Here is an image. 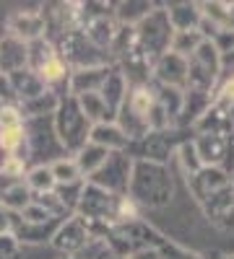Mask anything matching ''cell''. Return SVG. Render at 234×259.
<instances>
[{
    "label": "cell",
    "mask_w": 234,
    "mask_h": 259,
    "mask_svg": "<svg viewBox=\"0 0 234 259\" xmlns=\"http://www.w3.org/2000/svg\"><path fill=\"white\" fill-rule=\"evenodd\" d=\"M221 259H234V254H226V256H221Z\"/></svg>",
    "instance_id": "681fc988"
},
{
    "label": "cell",
    "mask_w": 234,
    "mask_h": 259,
    "mask_svg": "<svg viewBox=\"0 0 234 259\" xmlns=\"http://www.w3.org/2000/svg\"><path fill=\"white\" fill-rule=\"evenodd\" d=\"M117 197L120 194H110L94 184L86 182L81 192V200H78V207H76V215L81 221H94V223H104L115 228V205H117Z\"/></svg>",
    "instance_id": "9c48e42d"
},
{
    "label": "cell",
    "mask_w": 234,
    "mask_h": 259,
    "mask_svg": "<svg viewBox=\"0 0 234 259\" xmlns=\"http://www.w3.org/2000/svg\"><path fill=\"white\" fill-rule=\"evenodd\" d=\"M50 171H52V177H55V184H71V182H81V171L73 161V156H62L52 163H47Z\"/></svg>",
    "instance_id": "836d02e7"
},
{
    "label": "cell",
    "mask_w": 234,
    "mask_h": 259,
    "mask_svg": "<svg viewBox=\"0 0 234 259\" xmlns=\"http://www.w3.org/2000/svg\"><path fill=\"white\" fill-rule=\"evenodd\" d=\"M193 133H214V135H231L234 133V124H231V114L226 106L221 104H214L203 112V117L195 122Z\"/></svg>",
    "instance_id": "d6986e66"
},
{
    "label": "cell",
    "mask_w": 234,
    "mask_h": 259,
    "mask_svg": "<svg viewBox=\"0 0 234 259\" xmlns=\"http://www.w3.org/2000/svg\"><path fill=\"white\" fill-rule=\"evenodd\" d=\"M24 184L29 187V192L34 194H47V192H55V177H52V171L50 166H29L26 168V174H24Z\"/></svg>",
    "instance_id": "f546056e"
},
{
    "label": "cell",
    "mask_w": 234,
    "mask_h": 259,
    "mask_svg": "<svg viewBox=\"0 0 234 259\" xmlns=\"http://www.w3.org/2000/svg\"><path fill=\"white\" fill-rule=\"evenodd\" d=\"M161 254H164V259H206V256H200V254H195V251H187V249H182V246L172 244L169 239L164 241Z\"/></svg>",
    "instance_id": "ab89813d"
},
{
    "label": "cell",
    "mask_w": 234,
    "mask_h": 259,
    "mask_svg": "<svg viewBox=\"0 0 234 259\" xmlns=\"http://www.w3.org/2000/svg\"><path fill=\"white\" fill-rule=\"evenodd\" d=\"M211 106V94L195 91V89H185L182 91V112L177 119V130H190L193 133L195 122L203 117V112Z\"/></svg>",
    "instance_id": "e0dca14e"
},
{
    "label": "cell",
    "mask_w": 234,
    "mask_h": 259,
    "mask_svg": "<svg viewBox=\"0 0 234 259\" xmlns=\"http://www.w3.org/2000/svg\"><path fill=\"white\" fill-rule=\"evenodd\" d=\"M78 259H122V256H117L107 244L104 241H99V239H91L89 244H86V249H83L81 254H76Z\"/></svg>",
    "instance_id": "8d00e7d4"
},
{
    "label": "cell",
    "mask_w": 234,
    "mask_h": 259,
    "mask_svg": "<svg viewBox=\"0 0 234 259\" xmlns=\"http://www.w3.org/2000/svg\"><path fill=\"white\" fill-rule=\"evenodd\" d=\"M83 187H86V179L71 182V184H57V187H55V197L60 200V205L65 207L68 215H76V207H78V200H81Z\"/></svg>",
    "instance_id": "e575fe53"
},
{
    "label": "cell",
    "mask_w": 234,
    "mask_h": 259,
    "mask_svg": "<svg viewBox=\"0 0 234 259\" xmlns=\"http://www.w3.org/2000/svg\"><path fill=\"white\" fill-rule=\"evenodd\" d=\"M18 218L24 221V223H47V221H55L52 215H50L45 207H42L39 202H34V200H31L24 210L18 212ZM57 221H60V218H57Z\"/></svg>",
    "instance_id": "74e56055"
},
{
    "label": "cell",
    "mask_w": 234,
    "mask_h": 259,
    "mask_svg": "<svg viewBox=\"0 0 234 259\" xmlns=\"http://www.w3.org/2000/svg\"><path fill=\"white\" fill-rule=\"evenodd\" d=\"M175 179L161 163L133 161V174L127 184V197L138 207H164L172 202Z\"/></svg>",
    "instance_id": "6da1fadb"
},
{
    "label": "cell",
    "mask_w": 234,
    "mask_h": 259,
    "mask_svg": "<svg viewBox=\"0 0 234 259\" xmlns=\"http://www.w3.org/2000/svg\"><path fill=\"white\" fill-rule=\"evenodd\" d=\"M115 65H96V68H81V70H71L65 94L68 96H86V94H99L104 80L110 78Z\"/></svg>",
    "instance_id": "5bb4252c"
},
{
    "label": "cell",
    "mask_w": 234,
    "mask_h": 259,
    "mask_svg": "<svg viewBox=\"0 0 234 259\" xmlns=\"http://www.w3.org/2000/svg\"><path fill=\"white\" fill-rule=\"evenodd\" d=\"M229 114H231V124H234V106H231V109H229Z\"/></svg>",
    "instance_id": "7dc6e473"
},
{
    "label": "cell",
    "mask_w": 234,
    "mask_h": 259,
    "mask_svg": "<svg viewBox=\"0 0 234 259\" xmlns=\"http://www.w3.org/2000/svg\"><path fill=\"white\" fill-rule=\"evenodd\" d=\"M57 104H60V94L57 91H45V94H39L24 104H18V109H21V117L26 119H39V117H52L55 109H57Z\"/></svg>",
    "instance_id": "cb8c5ba5"
},
{
    "label": "cell",
    "mask_w": 234,
    "mask_h": 259,
    "mask_svg": "<svg viewBox=\"0 0 234 259\" xmlns=\"http://www.w3.org/2000/svg\"><path fill=\"white\" fill-rule=\"evenodd\" d=\"M229 31H234V3L229 8Z\"/></svg>",
    "instance_id": "bcb514c9"
},
{
    "label": "cell",
    "mask_w": 234,
    "mask_h": 259,
    "mask_svg": "<svg viewBox=\"0 0 234 259\" xmlns=\"http://www.w3.org/2000/svg\"><path fill=\"white\" fill-rule=\"evenodd\" d=\"M0 101L3 104H18L16 96H13V89H11V80L3 73H0Z\"/></svg>",
    "instance_id": "7bdbcfd3"
},
{
    "label": "cell",
    "mask_w": 234,
    "mask_h": 259,
    "mask_svg": "<svg viewBox=\"0 0 234 259\" xmlns=\"http://www.w3.org/2000/svg\"><path fill=\"white\" fill-rule=\"evenodd\" d=\"M211 101L226 106V109L234 106V68L221 70V75H219V80L214 85V91H211Z\"/></svg>",
    "instance_id": "d6a6232c"
},
{
    "label": "cell",
    "mask_w": 234,
    "mask_h": 259,
    "mask_svg": "<svg viewBox=\"0 0 234 259\" xmlns=\"http://www.w3.org/2000/svg\"><path fill=\"white\" fill-rule=\"evenodd\" d=\"M180 130H164V133H148L146 138L136 140L127 145L125 153L130 156L133 161H148V163H161L166 166L169 158L175 156V150L182 140L187 138H177Z\"/></svg>",
    "instance_id": "52a82bcc"
},
{
    "label": "cell",
    "mask_w": 234,
    "mask_h": 259,
    "mask_svg": "<svg viewBox=\"0 0 234 259\" xmlns=\"http://www.w3.org/2000/svg\"><path fill=\"white\" fill-rule=\"evenodd\" d=\"M26 68L50 91H55V85H60V83L68 85V78H71V68L57 55V50L52 47L50 39H37L31 45H26Z\"/></svg>",
    "instance_id": "277c9868"
},
{
    "label": "cell",
    "mask_w": 234,
    "mask_h": 259,
    "mask_svg": "<svg viewBox=\"0 0 234 259\" xmlns=\"http://www.w3.org/2000/svg\"><path fill=\"white\" fill-rule=\"evenodd\" d=\"M130 174H133V158L127 153H110V158L102 163V168L94 171L86 182L110 194H127Z\"/></svg>",
    "instance_id": "ba28073f"
},
{
    "label": "cell",
    "mask_w": 234,
    "mask_h": 259,
    "mask_svg": "<svg viewBox=\"0 0 234 259\" xmlns=\"http://www.w3.org/2000/svg\"><path fill=\"white\" fill-rule=\"evenodd\" d=\"M52 41V47L57 50V55L65 60V65L71 70H81V68H96V65H110V55L94 47L91 41L83 36L81 29H71L65 34H60Z\"/></svg>",
    "instance_id": "5b68a950"
},
{
    "label": "cell",
    "mask_w": 234,
    "mask_h": 259,
    "mask_svg": "<svg viewBox=\"0 0 234 259\" xmlns=\"http://www.w3.org/2000/svg\"><path fill=\"white\" fill-rule=\"evenodd\" d=\"M47 26L39 11H13L6 18V36H13L24 45H31L37 39H45Z\"/></svg>",
    "instance_id": "8fae6325"
},
{
    "label": "cell",
    "mask_w": 234,
    "mask_h": 259,
    "mask_svg": "<svg viewBox=\"0 0 234 259\" xmlns=\"http://www.w3.org/2000/svg\"><path fill=\"white\" fill-rule=\"evenodd\" d=\"M52 130H55L57 143L65 150V156H76L78 150L89 143L91 122L83 117L76 96H68V94L60 96V104L52 114Z\"/></svg>",
    "instance_id": "7a4b0ae2"
},
{
    "label": "cell",
    "mask_w": 234,
    "mask_h": 259,
    "mask_svg": "<svg viewBox=\"0 0 234 259\" xmlns=\"http://www.w3.org/2000/svg\"><path fill=\"white\" fill-rule=\"evenodd\" d=\"M110 158V153L104 148H99V145H94V143H86L78 153L73 156V161H76V166H78V171H81V177L83 179H89L94 171H99L102 168V163Z\"/></svg>",
    "instance_id": "484cf974"
},
{
    "label": "cell",
    "mask_w": 234,
    "mask_h": 259,
    "mask_svg": "<svg viewBox=\"0 0 234 259\" xmlns=\"http://www.w3.org/2000/svg\"><path fill=\"white\" fill-rule=\"evenodd\" d=\"M21 244L13 236H0V259H18Z\"/></svg>",
    "instance_id": "60d3db41"
},
{
    "label": "cell",
    "mask_w": 234,
    "mask_h": 259,
    "mask_svg": "<svg viewBox=\"0 0 234 259\" xmlns=\"http://www.w3.org/2000/svg\"><path fill=\"white\" fill-rule=\"evenodd\" d=\"M16 215L18 212H11L0 205V236H13V223H16Z\"/></svg>",
    "instance_id": "b9f144b4"
},
{
    "label": "cell",
    "mask_w": 234,
    "mask_h": 259,
    "mask_svg": "<svg viewBox=\"0 0 234 259\" xmlns=\"http://www.w3.org/2000/svg\"><path fill=\"white\" fill-rule=\"evenodd\" d=\"M62 221H47V223H24L16 215V223H13V239L24 246V244H50L52 236L57 231Z\"/></svg>",
    "instance_id": "ac0fdd59"
},
{
    "label": "cell",
    "mask_w": 234,
    "mask_h": 259,
    "mask_svg": "<svg viewBox=\"0 0 234 259\" xmlns=\"http://www.w3.org/2000/svg\"><path fill=\"white\" fill-rule=\"evenodd\" d=\"M8 80H11V89H13V96H16L18 104H24V101H29V99H34V96H39V94L47 91V85L42 83L29 68L11 73Z\"/></svg>",
    "instance_id": "603a6c76"
},
{
    "label": "cell",
    "mask_w": 234,
    "mask_h": 259,
    "mask_svg": "<svg viewBox=\"0 0 234 259\" xmlns=\"http://www.w3.org/2000/svg\"><path fill=\"white\" fill-rule=\"evenodd\" d=\"M229 184H231L229 174H226L224 168H219V166H203L195 177L187 179V187H190V192H193V197H195L198 205H203L211 194L221 192Z\"/></svg>",
    "instance_id": "9a60e30c"
},
{
    "label": "cell",
    "mask_w": 234,
    "mask_h": 259,
    "mask_svg": "<svg viewBox=\"0 0 234 259\" xmlns=\"http://www.w3.org/2000/svg\"><path fill=\"white\" fill-rule=\"evenodd\" d=\"M156 6L154 3H115L112 6V18L115 24L122 26H136L141 18H146Z\"/></svg>",
    "instance_id": "f1b7e54d"
},
{
    "label": "cell",
    "mask_w": 234,
    "mask_h": 259,
    "mask_svg": "<svg viewBox=\"0 0 234 259\" xmlns=\"http://www.w3.org/2000/svg\"><path fill=\"white\" fill-rule=\"evenodd\" d=\"M151 80L159 85H169V89H187V60L175 55V52H166L161 55L154 65H151Z\"/></svg>",
    "instance_id": "7c38bea8"
},
{
    "label": "cell",
    "mask_w": 234,
    "mask_h": 259,
    "mask_svg": "<svg viewBox=\"0 0 234 259\" xmlns=\"http://www.w3.org/2000/svg\"><path fill=\"white\" fill-rule=\"evenodd\" d=\"M226 68H234V50L221 57V70H226Z\"/></svg>",
    "instance_id": "f6af8a7d"
},
{
    "label": "cell",
    "mask_w": 234,
    "mask_h": 259,
    "mask_svg": "<svg viewBox=\"0 0 234 259\" xmlns=\"http://www.w3.org/2000/svg\"><path fill=\"white\" fill-rule=\"evenodd\" d=\"M76 101H78V106H81L83 117H86V119L91 122V127H94V124H102V122H115V117L110 114L107 104H104V99H102L99 94L76 96Z\"/></svg>",
    "instance_id": "83f0119b"
},
{
    "label": "cell",
    "mask_w": 234,
    "mask_h": 259,
    "mask_svg": "<svg viewBox=\"0 0 234 259\" xmlns=\"http://www.w3.org/2000/svg\"><path fill=\"white\" fill-rule=\"evenodd\" d=\"M24 68H26V45L13 36H3L0 39V73L11 75Z\"/></svg>",
    "instance_id": "7402d4cb"
},
{
    "label": "cell",
    "mask_w": 234,
    "mask_h": 259,
    "mask_svg": "<svg viewBox=\"0 0 234 259\" xmlns=\"http://www.w3.org/2000/svg\"><path fill=\"white\" fill-rule=\"evenodd\" d=\"M203 215L214 223L219 231L234 233V187H224L221 192L211 194V197L200 205Z\"/></svg>",
    "instance_id": "4fadbf2b"
},
{
    "label": "cell",
    "mask_w": 234,
    "mask_h": 259,
    "mask_svg": "<svg viewBox=\"0 0 234 259\" xmlns=\"http://www.w3.org/2000/svg\"><path fill=\"white\" fill-rule=\"evenodd\" d=\"M221 75V55L208 39L200 41V47L187 57V89L211 94Z\"/></svg>",
    "instance_id": "8992f818"
},
{
    "label": "cell",
    "mask_w": 234,
    "mask_h": 259,
    "mask_svg": "<svg viewBox=\"0 0 234 259\" xmlns=\"http://www.w3.org/2000/svg\"><path fill=\"white\" fill-rule=\"evenodd\" d=\"M125 94H127V83H125V78L120 75V70H117V68H112L110 78L104 80L102 91H99V96L104 99V104H107V109H110V114H112V117L117 114V109H120V104H122Z\"/></svg>",
    "instance_id": "4316f807"
},
{
    "label": "cell",
    "mask_w": 234,
    "mask_h": 259,
    "mask_svg": "<svg viewBox=\"0 0 234 259\" xmlns=\"http://www.w3.org/2000/svg\"><path fill=\"white\" fill-rule=\"evenodd\" d=\"M127 259H164V254H161V249H143V251L130 254Z\"/></svg>",
    "instance_id": "ee69618b"
},
{
    "label": "cell",
    "mask_w": 234,
    "mask_h": 259,
    "mask_svg": "<svg viewBox=\"0 0 234 259\" xmlns=\"http://www.w3.org/2000/svg\"><path fill=\"white\" fill-rule=\"evenodd\" d=\"M89 143L104 148L107 153H125L130 140L122 135V130L115 124V122H102V124H94L91 127V135H89Z\"/></svg>",
    "instance_id": "ffe728a7"
},
{
    "label": "cell",
    "mask_w": 234,
    "mask_h": 259,
    "mask_svg": "<svg viewBox=\"0 0 234 259\" xmlns=\"http://www.w3.org/2000/svg\"><path fill=\"white\" fill-rule=\"evenodd\" d=\"M89 241H91V236L86 231V223H83L78 215H71V218H65L57 226V231H55L50 244L62 256H76V254H81L83 249H86Z\"/></svg>",
    "instance_id": "30bf717a"
},
{
    "label": "cell",
    "mask_w": 234,
    "mask_h": 259,
    "mask_svg": "<svg viewBox=\"0 0 234 259\" xmlns=\"http://www.w3.org/2000/svg\"><path fill=\"white\" fill-rule=\"evenodd\" d=\"M226 138L229 135H214V133H195L190 138L203 166H219L221 168L224 156H226Z\"/></svg>",
    "instance_id": "2e32d148"
},
{
    "label": "cell",
    "mask_w": 234,
    "mask_h": 259,
    "mask_svg": "<svg viewBox=\"0 0 234 259\" xmlns=\"http://www.w3.org/2000/svg\"><path fill=\"white\" fill-rule=\"evenodd\" d=\"M200 41H203V36L198 31H175L172 45H169V52H175V55H180V57L187 60L190 55L200 47Z\"/></svg>",
    "instance_id": "d590c367"
},
{
    "label": "cell",
    "mask_w": 234,
    "mask_h": 259,
    "mask_svg": "<svg viewBox=\"0 0 234 259\" xmlns=\"http://www.w3.org/2000/svg\"><path fill=\"white\" fill-rule=\"evenodd\" d=\"M229 179H231V187H234V171H231V177H229Z\"/></svg>",
    "instance_id": "f907efd6"
},
{
    "label": "cell",
    "mask_w": 234,
    "mask_h": 259,
    "mask_svg": "<svg viewBox=\"0 0 234 259\" xmlns=\"http://www.w3.org/2000/svg\"><path fill=\"white\" fill-rule=\"evenodd\" d=\"M175 158H177V163H180V168H182V174H185V179H190V177H195L198 171L203 168V163H200V158H198V153H195V148H193V140H182L180 145H177V150H175Z\"/></svg>",
    "instance_id": "1f68e13d"
},
{
    "label": "cell",
    "mask_w": 234,
    "mask_h": 259,
    "mask_svg": "<svg viewBox=\"0 0 234 259\" xmlns=\"http://www.w3.org/2000/svg\"><path fill=\"white\" fill-rule=\"evenodd\" d=\"M154 96H156V106L164 112V117L169 119V124L177 127V119H180V112H182V91L154 83Z\"/></svg>",
    "instance_id": "d4e9b609"
},
{
    "label": "cell",
    "mask_w": 234,
    "mask_h": 259,
    "mask_svg": "<svg viewBox=\"0 0 234 259\" xmlns=\"http://www.w3.org/2000/svg\"><path fill=\"white\" fill-rule=\"evenodd\" d=\"M164 13L175 31H198V24H200L198 3H166Z\"/></svg>",
    "instance_id": "44dd1931"
},
{
    "label": "cell",
    "mask_w": 234,
    "mask_h": 259,
    "mask_svg": "<svg viewBox=\"0 0 234 259\" xmlns=\"http://www.w3.org/2000/svg\"><path fill=\"white\" fill-rule=\"evenodd\" d=\"M31 200H34V194L29 192V187L24 182H16L6 189H0V205L11 212H21Z\"/></svg>",
    "instance_id": "4dcf8cb0"
},
{
    "label": "cell",
    "mask_w": 234,
    "mask_h": 259,
    "mask_svg": "<svg viewBox=\"0 0 234 259\" xmlns=\"http://www.w3.org/2000/svg\"><path fill=\"white\" fill-rule=\"evenodd\" d=\"M60 259H78V256H62V254H60Z\"/></svg>",
    "instance_id": "c3c4849f"
},
{
    "label": "cell",
    "mask_w": 234,
    "mask_h": 259,
    "mask_svg": "<svg viewBox=\"0 0 234 259\" xmlns=\"http://www.w3.org/2000/svg\"><path fill=\"white\" fill-rule=\"evenodd\" d=\"M172 36H175V29L164 13V6H156L146 18H141L136 24V50L154 65L161 55L169 52Z\"/></svg>",
    "instance_id": "3957f363"
},
{
    "label": "cell",
    "mask_w": 234,
    "mask_h": 259,
    "mask_svg": "<svg viewBox=\"0 0 234 259\" xmlns=\"http://www.w3.org/2000/svg\"><path fill=\"white\" fill-rule=\"evenodd\" d=\"M11 127H24V117H21L18 104H8L0 109V130H11Z\"/></svg>",
    "instance_id": "f35d334b"
}]
</instances>
